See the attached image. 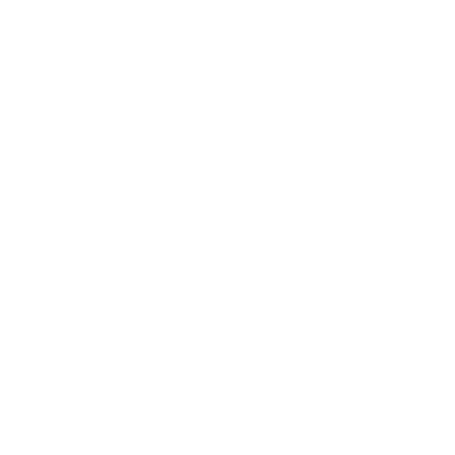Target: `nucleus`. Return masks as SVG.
<instances>
[]
</instances>
